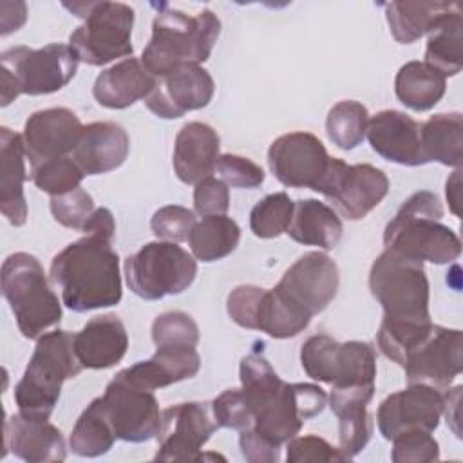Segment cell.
<instances>
[{"mask_svg":"<svg viewBox=\"0 0 463 463\" xmlns=\"http://www.w3.org/2000/svg\"><path fill=\"white\" fill-rule=\"evenodd\" d=\"M264 344L257 342L255 347L241 360L239 378L244 400L255 418V414L269 405L280 392L284 380L275 373L268 358L264 356Z\"/></svg>","mask_w":463,"mask_h":463,"instance_id":"obj_36","label":"cell"},{"mask_svg":"<svg viewBox=\"0 0 463 463\" xmlns=\"http://www.w3.org/2000/svg\"><path fill=\"white\" fill-rule=\"evenodd\" d=\"M327 405V394L315 383H286L275 400L260 409L250 427L266 441L282 447L295 438L302 425L318 416Z\"/></svg>","mask_w":463,"mask_h":463,"instance_id":"obj_17","label":"cell"},{"mask_svg":"<svg viewBox=\"0 0 463 463\" xmlns=\"http://www.w3.org/2000/svg\"><path fill=\"white\" fill-rule=\"evenodd\" d=\"M461 27V7H458L443 14L427 33L429 40L425 49V63L434 67L445 78L456 76L463 69Z\"/></svg>","mask_w":463,"mask_h":463,"instance_id":"obj_35","label":"cell"},{"mask_svg":"<svg viewBox=\"0 0 463 463\" xmlns=\"http://www.w3.org/2000/svg\"><path fill=\"white\" fill-rule=\"evenodd\" d=\"M210 405L219 427L235 429L241 432L253 425V414L241 389H226L213 402H210Z\"/></svg>","mask_w":463,"mask_h":463,"instance_id":"obj_46","label":"cell"},{"mask_svg":"<svg viewBox=\"0 0 463 463\" xmlns=\"http://www.w3.org/2000/svg\"><path fill=\"white\" fill-rule=\"evenodd\" d=\"M2 295L14 315L20 333L29 340H38L61 320V304L34 255L16 251L4 260Z\"/></svg>","mask_w":463,"mask_h":463,"instance_id":"obj_5","label":"cell"},{"mask_svg":"<svg viewBox=\"0 0 463 463\" xmlns=\"http://www.w3.org/2000/svg\"><path fill=\"white\" fill-rule=\"evenodd\" d=\"M81 369L71 331L54 329L43 333L36 342L24 376L14 387L18 412L49 420L60 400L63 382L78 376Z\"/></svg>","mask_w":463,"mask_h":463,"instance_id":"obj_4","label":"cell"},{"mask_svg":"<svg viewBox=\"0 0 463 463\" xmlns=\"http://www.w3.org/2000/svg\"><path fill=\"white\" fill-rule=\"evenodd\" d=\"M295 203L286 192H275L260 199L250 212V228L259 239H273L286 233Z\"/></svg>","mask_w":463,"mask_h":463,"instance_id":"obj_40","label":"cell"},{"mask_svg":"<svg viewBox=\"0 0 463 463\" xmlns=\"http://www.w3.org/2000/svg\"><path fill=\"white\" fill-rule=\"evenodd\" d=\"M213 90L215 83L206 69L201 65H186L157 78L145 103L157 118L175 119L190 110L206 107L213 98Z\"/></svg>","mask_w":463,"mask_h":463,"instance_id":"obj_21","label":"cell"},{"mask_svg":"<svg viewBox=\"0 0 463 463\" xmlns=\"http://www.w3.org/2000/svg\"><path fill=\"white\" fill-rule=\"evenodd\" d=\"M443 206L429 190L414 192L387 222L383 232L385 250L405 259L432 264H449L461 253L459 237L441 224Z\"/></svg>","mask_w":463,"mask_h":463,"instance_id":"obj_3","label":"cell"},{"mask_svg":"<svg viewBox=\"0 0 463 463\" xmlns=\"http://www.w3.org/2000/svg\"><path fill=\"white\" fill-rule=\"evenodd\" d=\"M371 295L383 309V320L429 324V279L423 262L383 250L369 271Z\"/></svg>","mask_w":463,"mask_h":463,"instance_id":"obj_7","label":"cell"},{"mask_svg":"<svg viewBox=\"0 0 463 463\" xmlns=\"http://www.w3.org/2000/svg\"><path fill=\"white\" fill-rule=\"evenodd\" d=\"M373 396L374 385L333 387L327 396L329 407L338 418V449L349 459L362 452L373 436L374 423L367 412Z\"/></svg>","mask_w":463,"mask_h":463,"instance_id":"obj_25","label":"cell"},{"mask_svg":"<svg viewBox=\"0 0 463 463\" xmlns=\"http://www.w3.org/2000/svg\"><path fill=\"white\" fill-rule=\"evenodd\" d=\"M286 461L288 463H307V461H349V458L324 438L295 436L286 443Z\"/></svg>","mask_w":463,"mask_h":463,"instance_id":"obj_47","label":"cell"},{"mask_svg":"<svg viewBox=\"0 0 463 463\" xmlns=\"http://www.w3.org/2000/svg\"><path fill=\"white\" fill-rule=\"evenodd\" d=\"M392 441L391 459L394 463H430L439 459V445L425 430L398 434Z\"/></svg>","mask_w":463,"mask_h":463,"instance_id":"obj_44","label":"cell"},{"mask_svg":"<svg viewBox=\"0 0 463 463\" xmlns=\"http://www.w3.org/2000/svg\"><path fill=\"white\" fill-rule=\"evenodd\" d=\"M0 210L13 226H22L27 221V201L24 194L25 174V146L24 137L7 127L0 128Z\"/></svg>","mask_w":463,"mask_h":463,"instance_id":"obj_30","label":"cell"},{"mask_svg":"<svg viewBox=\"0 0 463 463\" xmlns=\"http://www.w3.org/2000/svg\"><path fill=\"white\" fill-rule=\"evenodd\" d=\"M85 177V172L76 165L71 156L56 157L31 168V179L42 192L61 195L76 190Z\"/></svg>","mask_w":463,"mask_h":463,"instance_id":"obj_41","label":"cell"},{"mask_svg":"<svg viewBox=\"0 0 463 463\" xmlns=\"http://www.w3.org/2000/svg\"><path fill=\"white\" fill-rule=\"evenodd\" d=\"M128 347V335L116 315L90 318L74 335V353L83 369H109L121 362Z\"/></svg>","mask_w":463,"mask_h":463,"instance_id":"obj_27","label":"cell"},{"mask_svg":"<svg viewBox=\"0 0 463 463\" xmlns=\"http://www.w3.org/2000/svg\"><path fill=\"white\" fill-rule=\"evenodd\" d=\"M194 208L201 217L226 215L230 208V190L222 179L204 177L194 188Z\"/></svg>","mask_w":463,"mask_h":463,"instance_id":"obj_49","label":"cell"},{"mask_svg":"<svg viewBox=\"0 0 463 463\" xmlns=\"http://www.w3.org/2000/svg\"><path fill=\"white\" fill-rule=\"evenodd\" d=\"M459 168L449 177L447 181V188H445V194H447V201H449V206L452 210L454 215H459Z\"/></svg>","mask_w":463,"mask_h":463,"instance_id":"obj_52","label":"cell"},{"mask_svg":"<svg viewBox=\"0 0 463 463\" xmlns=\"http://www.w3.org/2000/svg\"><path fill=\"white\" fill-rule=\"evenodd\" d=\"M239 447L242 458L250 463H275L280 459V447L266 441L251 429L241 430Z\"/></svg>","mask_w":463,"mask_h":463,"instance_id":"obj_50","label":"cell"},{"mask_svg":"<svg viewBox=\"0 0 463 463\" xmlns=\"http://www.w3.org/2000/svg\"><path fill=\"white\" fill-rule=\"evenodd\" d=\"M445 391L427 383H409L407 389L389 394L378 407L376 423L385 439L402 432H434L443 416Z\"/></svg>","mask_w":463,"mask_h":463,"instance_id":"obj_19","label":"cell"},{"mask_svg":"<svg viewBox=\"0 0 463 463\" xmlns=\"http://www.w3.org/2000/svg\"><path fill=\"white\" fill-rule=\"evenodd\" d=\"M421 125L400 110H380L369 119L367 139L385 161L403 166L425 165L420 139Z\"/></svg>","mask_w":463,"mask_h":463,"instance_id":"obj_22","label":"cell"},{"mask_svg":"<svg viewBox=\"0 0 463 463\" xmlns=\"http://www.w3.org/2000/svg\"><path fill=\"white\" fill-rule=\"evenodd\" d=\"M219 34L221 20L212 9L190 16L163 5L152 22V36L141 52V63L156 78L199 65L210 58Z\"/></svg>","mask_w":463,"mask_h":463,"instance_id":"obj_2","label":"cell"},{"mask_svg":"<svg viewBox=\"0 0 463 463\" xmlns=\"http://www.w3.org/2000/svg\"><path fill=\"white\" fill-rule=\"evenodd\" d=\"M221 139L208 123L190 121L175 136L174 172L184 184H197L217 166Z\"/></svg>","mask_w":463,"mask_h":463,"instance_id":"obj_26","label":"cell"},{"mask_svg":"<svg viewBox=\"0 0 463 463\" xmlns=\"http://www.w3.org/2000/svg\"><path fill=\"white\" fill-rule=\"evenodd\" d=\"M4 445L5 452L29 463H56L67 458L60 429L43 418H31L22 412L5 420Z\"/></svg>","mask_w":463,"mask_h":463,"instance_id":"obj_23","label":"cell"},{"mask_svg":"<svg viewBox=\"0 0 463 463\" xmlns=\"http://www.w3.org/2000/svg\"><path fill=\"white\" fill-rule=\"evenodd\" d=\"M447 78L425 61H407L394 80L396 98L411 110H430L445 94Z\"/></svg>","mask_w":463,"mask_h":463,"instance_id":"obj_34","label":"cell"},{"mask_svg":"<svg viewBox=\"0 0 463 463\" xmlns=\"http://www.w3.org/2000/svg\"><path fill=\"white\" fill-rule=\"evenodd\" d=\"M80 58L65 43H49L42 49L11 47L0 54L2 107L20 94L42 96L63 89L76 74Z\"/></svg>","mask_w":463,"mask_h":463,"instance_id":"obj_6","label":"cell"},{"mask_svg":"<svg viewBox=\"0 0 463 463\" xmlns=\"http://www.w3.org/2000/svg\"><path fill=\"white\" fill-rule=\"evenodd\" d=\"M92 195L78 186L72 192L51 197V213L65 228L83 230L90 215L94 213Z\"/></svg>","mask_w":463,"mask_h":463,"instance_id":"obj_43","label":"cell"},{"mask_svg":"<svg viewBox=\"0 0 463 463\" xmlns=\"http://www.w3.org/2000/svg\"><path fill=\"white\" fill-rule=\"evenodd\" d=\"M458 7L456 2H391L385 4V18L392 38L407 45L420 40L443 14Z\"/></svg>","mask_w":463,"mask_h":463,"instance_id":"obj_33","label":"cell"},{"mask_svg":"<svg viewBox=\"0 0 463 463\" xmlns=\"http://www.w3.org/2000/svg\"><path fill=\"white\" fill-rule=\"evenodd\" d=\"M230 318L244 327L262 331L271 338H291L309 326V318L293 311L275 289H264L253 284L233 288L226 298Z\"/></svg>","mask_w":463,"mask_h":463,"instance_id":"obj_14","label":"cell"},{"mask_svg":"<svg viewBox=\"0 0 463 463\" xmlns=\"http://www.w3.org/2000/svg\"><path fill=\"white\" fill-rule=\"evenodd\" d=\"M369 125L367 109L354 99H344L331 107L326 118L327 137L342 150L356 148L365 134Z\"/></svg>","mask_w":463,"mask_h":463,"instance_id":"obj_39","label":"cell"},{"mask_svg":"<svg viewBox=\"0 0 463 463\" xmlns=\"http://www.w3.org/2000/svg\"><path fill=\"white\" fill-rule=\"evenodd\" d=\"M112 242L114 239L85 233L54 255L49 279L60 288L61 302L69 309L85 313L119 304L123 288Z\"/></svg>","mask_w":463,"mask_h":463,"instance_id":"obj_1","label":"cell"},{"mask_svg":"<svg viewBox=\"0 0 463 463\" xmlns=\"http://www.w3.org/2000/svg\"><path fill=\"white\" fill-rule=\"evenodd\" d=\"M342 221L338 213L318 199H300L295 203L291 222L286 233L298 244L333 250L342 239Z\"/></svg>","mask_w":463,"mask_h":463,"instance_id":"obj_31","label":"cell"},{"mask_svg":"<svg viewBox=\"0 0 463 463\" xmlns=\"http://www.w3.org/2000/svg\"><path fill=\"white\" fill-rule=\"evenodd\" d=\"M152 340L156 347H197L199 327L188 313L166 311L152 322Z\"/></svg>","mask_w":463,"mask_h":463,"instance_id":"obj_42","label":"cell"},{"mask_svg":"<svg viewBox=\"0 0 463 463\" xmlns=\"http://www.w3.org/2000/svg\"><path fill=\"white\" fill-rule=\"evenodd\" d=\"M99 400L118 439L143 443L157 436L161 411L154 391L137 387L118 373Z\"/></svg>","mask_w":463,"mask_h":463,"instance_id":"obj_15","label":"cell"},{"mask_svg":"<svg viewBox=\"0 0 463 463\" xmlns=\"http://www.w3.org/2000/svg\"><path fill=\"white\" fill-rule=\"evenodd\" d=\"M83 130L78 116L65 107L33 112L24 125L25 156L33 166L72 154Z\"/></svg>","mask_w":463,"mask_h":463,"instance_id":"obj_20","label":"cell"},{"mask_svg":"<svg viewBox=\"0 0 463 463\" xmlns=\"http://www.w3.org/2000/svg\"><path fill=\"white\" fill-rule=\"evenodd\" d=\"M425 163L438 161L445 166H461L463 116L461 112H439L430 116L420 128Z\"/></svg>","mask_w":463,"mask_h":463,"instance_id":"obj_32","label":"cell"},{"mask_svg":"<svg viewBox=\"0 0 463 463\" xmlns=\"http://www.w3.org/2000/svg\"><path fill=\"white\" fill-rule=\"evenodd\" d=\"M186 241L197 260L213 262L235 251L241 241V228L232 217L208 215L192 226Z\"/></svg>","mask_w":463,"mask_h":463,"instance_id":"obj_37","label":"cell"},{"mask_svg":"<svg viewBox=\"0 0 463 463\" xmlns=\"http://www.w3.org/2000/svg\"><path fill=\"white\" fill-rule=\"evenodd\" d=\"M304 373L331 387L374 385L376 351L369 342H336L329 335L309 336L300 349Z\"/></svg>","mask_w":463,"mask_h":463,"instance_id":"obj_10","label":"cell"},{"mask_svg":"<svg viewBox=\"0 0 463 463\" xmlns=\"http://www.w3.org/2000/svg\"><path fill=\"white\" fill-rule=\"evenodd\" d=\"M221 179L233 188H257L264 183V170L248 157L237 154H222L215 166Z\"/></svg>","mask_w":463,"mask_h":463,"instance_id":"obj_48","label":"cell"},{"mask_svg":"<svg viewBox=\"0 0 463 463\" xmlns=\"http://www.w3.org/2000/svg\"><path fill=\"white\" fill-rule=\"evenodd\" d=\"M157 78L152 76L141 60L130 56L101 71L94 81L92 94L101 107L127 109L154 90Z\"/></svg>","mask_w":463,"mask_h":463,"instance_id":"obj_29","label":"cell"},{"mask_svg":"<svg viewBox=\"0 0 463 463\" xmlns=\"http://www.w3.org/2000/svg\"><path fill=\"white\" fill-rule=\"evenodd\" d=\"M347 221H360L374 210L389 192V179L383 170L360 163L347 165L331 157L327 175L318 190Z\"/></svg>","mask_w":463,"mask_h":463,"instance_id":"obj_12","label":"cell"},{"mask_svg":"<svg viewBox=\"0 0 463 463\" xmlns=\"http://www.w3.org/2000/svg\"><path fill=\"white\" fill-rule=\"evenodd\" d=\"M461 385H456L454 389L445 391V405H443V414L447 418V425L452 427L454 434L459 438V398H461Z\"/></svg>","mask_w":463,"mask_h":463,"instance_id":"obj_51","label":"cell"},{"mask_svg":"<svg viewBox=\"0 0 463 463\" xmlns=\"http://www.w3.org/2000/svg\"><path fill=\"white\" fill-rule=\"evenodd\" d=\"M83 24L69 36V47L80 61L101 67L116 58L132 56L134 9L121 2L65 4Z\"/></svg>","mask_w":463,"mask_h":463,"instance_id":"obj_8","label":"cell"},{"mask_svg":"<svg viewBox=\"0 0 463 463\" xmlns=\"http://www.w3.org/2000/svg\"><path fill=\"white\" fill-rule=\"evenodd\" d=\"M199 367L201 356L195 347H156L148 360H141L119 374L137 387L156 391L194 378Z\"/></svg>","mask_w":463,"mask_h":463,"instance_id":"obj_28","label":"cell"},{"mask_svg":"<svg viewBox=\"0 0 463 463\" xmlns=\"http://www.w3.org/2000/svg\"><path fill=\"white\" fill-rule=\"evenodd\" d=\"M338 284L336 262L326 253L307 251L286 269L273 289L293 311L311 320L333 302Z\"/></svg>","mask_w":463,"mask_h":463,"instance_id":"obj_11","label":"cell"},{"mask_svg":"<svg viewBox=\"0 0 463 463\" xmlns=\"http://www.w3.org/2000/svg\"><path fill=\"white\" fill-rule=\"evenodd\" d=\"M125 280L143 300H159L179 295L192 286L197 275L195 259L177 242H146L125 259Z\"/></svg>","mask_w":463,"mask_h":463,"instance_id":"obj_9","label":"cell"},{"mask_svg":"<svg viewBox=\"0 0 463 463\" xmlns=\"http://www.w3.org/2000/svg\"><path fill=\"white\" fill-rule=\"evenodd\" d=\"M194 224V212L179 204H166L159 208L150 219V228L154 235L168 242L186 241Z\"/></svg>","mask_w":463,"mask_h":463,"instance_id":"obj_45","label":"cell"},{"mask_svg":"<svg viewBox=\"0 0 463 463\" xmlns=\"http://www.w3.org/2000/svg\"><path fill=\"white\" fill-rule=\"evenodd\" d=\"M116 439L118 438L110 423L107 421L101 400L98 396L85 407V411L76 420V425L72 427L69 438V447L76 456L98 458L107 454Z\"/></svg>","mask_w":463,"mask_h":463,"instance_id":"obj_38","label":"cell"},{"mask_svg":"<svg viewBox=\"0 0 463 463\" xmlns=\"http://www.w3.org/2000/svg\"><path fill=\"white\" fill-rule=\"evenodd\" d=\"M130 150L127 130L114 121H94L83 127L71 154L85 175H99L119 168Z\"/></svg>","mask_w":463,"mask_h":463,"instance_id":"obj_24","label":"cell"},{"mask_svg":"<svg viewBox=\"0 0 463 463\" xmlns=\"http://www.w3.org/2000/svg\"><path fill=\"white\" fill-rule=\"evenodd\" d=\"M268 165L284 186L318 192L327 175L331 156L317 136L289 132L269 145Z\"/></svg>","mask_w":463,"mask_h":463,"instance_id":"obj_18","label":"cell"},{"mask_svg":"<svg viewBox=\"0 0 463 463\" xmlns=\"http://www.w3.org/2000/svg\"><path fill=\"white\" fill-rule=\"evenodd\" d=\"M400 365L409 383H427L447 391L463 369V333L432 324L405 353Z\"/></svg>","mask_w":463,"mask_h":463,"instance_id":"obj_16","label":"cell"},{"mask_svg":"<svg viewBox=\"0 0 463 463\" xmlns=\"http://www.w3.org/2000/svg\"><path fill=\"white\" fill-rule=\"evenodd\" d=\"M221 429L212 414L210 403L184 402L166 407L161 412L157 430L156 461H199L203 445Z\"/></svg>","mask_w":463,"mask_h":463,"instance_id":"obj_13","label":"cell"}]
</instances>
